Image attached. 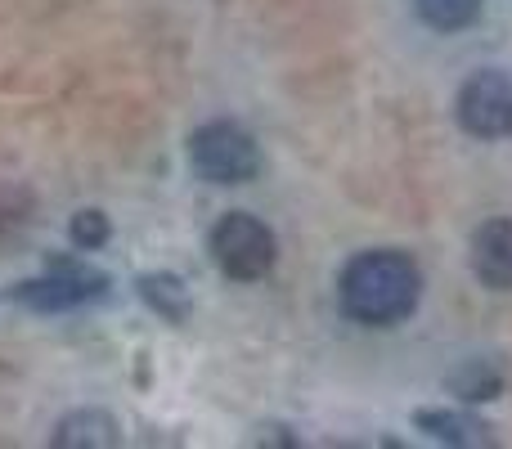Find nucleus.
Instances as JSON below:
<instances>
[{
    "label": "nucleus",
    "instance_id": "9d476101",
    "mask_svg": "<svg viewBox=\"0 0 512 449\" xmlns=\"http://www.w3.org/2000/svg\"><path fill=\"white\" fill-rule=\"evenodd\" d=\"M450 391L459 400L481 405V400H495L499 391H504V373H499L490 360H463L459 369L450 373Z\"/></svg>",
    "mask_w": 512,
    "mask_h": 449
},
{
    "label": "nucleus",
    "instance_id": "7ed1b4c3",
    "mask_svg": "<svg viewBox=\"0 0 512 449\" xmlns=\"http://www.w3.org/2000/svg\"><path fill=\"white\" fill-rule=\"evenodd\" d=\"M212 261L221 265L225 279L234 283H256L270 274L274 265V234L265 221H256L248 212L221 216L212 229Z\"/></svg>",
    "mask_w": 512,
    "mask_h": 449
},
{
    "label": "nucleus",
    "instance_id": "f8f14e48",
    "mask_svg": "<svg viewBox=\"0 0 512 449\" xmlns=\"http://www.w3.org/2000/svg\"><path fill=\"white\" fill-rule=\"evenodd\" d=\"M72 243L77 247H86V252H95V247H104L108 243V216L104 212H77L72 216Z\"/></svg>",
    "mask_w": 512,
    "mask_h": 449
},
{
    "label": "nucleus",
    "instance_id": "f257e3e1",
    "mask_svg": "<svg viewBox=\"0 0 512 449\" xmlns=\"http://www.w3.org/2000/svg\"><path fill=\"white\" fill-rule=\"evenodd\" d=\"M418 292H423V274L396 247L360 252L355 261H346L342 279H337V301L364 328H391L409 319L418 306Z\"/></svg>",
    "mask_w": 512,
    "mask_h": 449
},
{
    "label": "nucleus",
    "instance_id": "0eeeda50",
    "mask_svg": "<svg viewBox=\"0 0 512 449\" xmlns=\"http://www.w3.org/2000/svg\"><path fill=\"white\" fill-rule=\"evenodd\" d=\"M414 427H418V432H427L432 441H441V445H459V449H486V445H495V436H490V427L481 423V418L454 414V409H418Z\"/></svg>",
    "mask_w": 512,
    "mask_h": 449
},
{
    "label": "nucleus",
    "instance_id": "423d86ee",
    "mask_svg": "<svg viewBox=\"0 0 512 449\" xmlns=\"http://www.w3.org/2000/svg\"><path fill=\"white\" fill-rule=\"evenodd\" d=\"M472 274L486 288H512V221H486L472 234Z\"/></svg>",
    "mask_w": 512,
    "mask_h": 449
},
{
    "label": "nucleus",
    "instance_id": "39448f33",
    "mask_svg": "<svg viewBox=\"0 0 512 449\" xmlns=\"http://www.w3.org/2000/svg\"><path fill=\"white\" fill-rule=\"evenodd\" d=\"M459 126L477 140H512V77L499 68H481L459 90Z\"/></svg>",
    "mask_w": 512,
    "mask_h": 449
},
{
    "label": "nucleus",
    "instance_id": "f03ea898",
    "mask_svg": "<svg viewBox=\"0 0 512 449\" xmlns=\"http://www.w3.org/2000/svg\"><path fill=\"white\" fill-rule=\"evenodd\" d=\"M189 167L207 185H248L261 171V149L239 122H207L189 140Z\"/></svg>",
    "mask_w": 512,
    "mask_h": 449
},
{
    "label": "nucleus",
    "instance_id": "6e6552de",
    "mask_svg": "<svg viewBox=\"0 0 512 449\" xmlns=\"http://www.w3.org/2000/svg\"><path fill=\"white\" fill-rule=\"evenodd\" d=\"M117 441H122L117 423L104 409H77V414L59 418V427L50 436V445H63V449H113Z\"/></svg>",
    "mask_w": 512,
    "mask_h": 449
},
{
    "label": "nucleus",
    "instance_id": "9b49d317",
    "mask_svg": "<svg viewBox=\"0 0 512 449\" xmlns=\"http://www.w3.org/2000/svg\"><path fill=\"white\" fill-rule=\"evenodd\" d=\"M414 9L436 32H463V27L477 23L481 0H414Z\"/></svg>",
    "mask_w": 512,
    "mask_h": 449
},
{
    "label": "nucleus",
    "instance_id": "1a4fd4ad",
    "mask_svg": "<svg viewBox=\"0 0 512 449\" xmlns=\"http://www.w3.org/2000/svg\"><path fill=\"white\" fill-rule=\"evenodd\" d=\"M140 297L153 306V315H162L167 324H185L189 319V288L176 274H144Z\"/></svg>",
    "mask_w": 512,
    "mask_h": 449
},
{
    "label": "nucleus",
    "instance_id": "20e7f679",
    "mask_svg": "<svg viewBox=\"0 0 512 449\" xmlns=\"http://www.w3.org/2000/svg\"><path fill=\"white\" fill-rule=\"evenodd\" d=\"M108 292V274L86 270L77 261H50L41 279H27L14 288V301L36 315H59V310H77L86 301H99Z\"/></svg>",
    "mask_w": 512,
    "mask_h": 449
}]
</instances>
